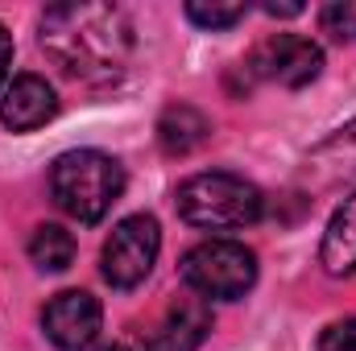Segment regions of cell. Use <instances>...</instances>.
<instances>
[{
  "mask_svg": "<svg viewBox=\"0 0 356 351\" xmlns=\"http://www.w3.org/2000/svg\"><path fill=\"white\" fill-rule=\"evenodd\" d=\"M8 67H13V37H8V29L0 25V91L8 83Z\"/></svg>",
  "mask_w": 356,
  "mask_h": 351,
  "instance_id": "cell-17",
  "label": "cell"
},
{
  "mask_svg": "<svg viewBox=\"0 0 356 351\" xmlns=\"http://www.w3.org/2000/svg\"><path fill=\"white\" fill-rule=\"evenodd\" d=\"M99 323H104V310L99 302L91 298L88 289H63L46 302L42 310V331L54 348L63 351H83L95 343L99 335Z\"/></svg>",
  "mask_w": 356,
  "mask_h": 351,
  "instance_id": "cell-7",
  "label": "cell"
},
{
  "mask_svg": "<svg viewBox=\"0 0 356 351\" xmlns=\"http://www.w3.org/2000/svg\"><path fill=\"white\" fill-rule=\"evenodd\" d=\"M99 351H129V348H120V343H112V348H99Z\"/></svg>",
  "mask_w": 356,
  "mask_h": 351,
  "instance_id": "cell-19",
  "label": "cell"
},
{
  "mask_svg": "<svg viewBox=\"0 0 356 351\" xmlns=\"http://www.w3.org/2000/svg\"><path fill=\"white\" fill-rule=\"evenodd\" d=\"M245 12H249V4H241V0H191L186 4V17L199 25V29H232V25H241L245 21Z\"/></svg>",
  "mask_w": 356,
  "mask_h": 351,
  "instance_id": "cell-14",
  "label": "cell"
},
{
  "mask_svg": "<svg viewBox=\"0 0 356 351\" xmlns=\"http://www.w3.org/2000/svg\"><path fill=\"white\" fill-rule=\"evenodd\" d=\"M162 252V228L154 215H129L112 228V236L104 240V252H99V264H104V281L112 289H137L149 273H154V261Z\"/></svg>",
  "mask_w": 356,
  "mask_h": 351,
  "instance_id": "cell-5",
  "label": "cell"
},
{
  "mask_svg": "<svg viewBox=\"0 0 356 351\" xmlns=\"http://www.w3.org/2000/svg\"><path fill=\"white\" fill-rule=\"evenodd\" d=\"M207 137H211V120L191 103H170L158 120V145L170 157H186V153L203 149Z\"/></svg>",
  "mask_w": 356,
  "mask_h": 351,
  "instance_id": "cell-11",
  "label": "cell"
},
{
  "mask_svg": "<svg viewBox=\"0 0 356 351\" xmlns=\"http://www.w3.org/2000/svg\"><path fill=\"white\" fill-rule=\"evenodd\" d=\"M319 264H323L332 277L356 273V194L344 198V207L332 215V223H327V232H323Z\"/></svg>",
  "mask_w": 356,
  "mask_h": 351,
  "instance_id": "cell-12",
  "label": "cell"
},
{
  "mask_svg": "<svg viewBox=\"0 0 356 351\" xmlns=\"http://www.w3.org/2000/svg\"><path fill=\"white\" fill-rule=\"evenodd\" d=\"M29 261L38 264L42 273H63V268H71V261H75V236H71L67 228H58V223L33 228V236H29Z\"/></svg>",
  "mask_w": 356,
  "mask_h": 351,
  "instance_id": "cell-13",
  "label": "cell"
},
{
  "mask_svg": "<svg viewBox=\"0 0 356 351\" xmlns=\"http://www.w3.org/2000/svg\"><path fill=\"white\" fill-rule=\"evenodd\" d=\"M207 331H211V306L199 293H182L141 331V343L145 351H195L207 339Z\"/></svg>",
  "mask_w": 356,
  "mask_h": 351,
  "instance_id": "cell-8",
  "label": "cell"
},
{
  "mask_svg": "<svg viewBox=\"0 0 356 351\" xmlns=\"http://www.w3.org/2000/svg\"><path fill=\"white\" fill-rule=\"evenodd\" d=\"M182 281L191 285V293L199 298H220V302H236L253 289L257 281V257L253 248L236 244V240H203L182 257Z\"/></svg>",
  "mask_w": 356,
  "mask_h": 351,
  "instance_id": "cell-4",
  "label": "cell"
},
{
  "mask_svg": "<svg viewBox=\"0 0 356 351\" xmlns=\"http://www.w3.org/2000/svg\"><path fill=\"white\" fill-rule=\"evenodd\" d=\"M178 215L191 223V228H203V232H236V228H249L261 219L266 211V198L253 182L236 174H195L178 186L175 194Z\"/></svg>",
  "mask_w": 356,
  "mask_h": 351,
  "instance_id": "cell-3",
  "label": "cell"
},
{
  "mask_svg": "<svg viewBox=\"0 0 356 351\" xmlns=\"http://www.w3.org/2000/svg\"><path fill=\"white\" fill-rule=\"evenodd\" d=\"M54 112H58V95L38 75L13 79L0 95V124L13 128V132H33L46 120H54Z\"/></svg>",
  "mask_w": 356,
  "mask_h": 351,
  "instance_id": "cell-9",
  "label": "cell"
},
{
  "mask_svg": "<svg viewBox=\"0 0 356 351\" xmlns=\"http://www.w3.org/2000/svg\"><path fill=\"white\" fill-rule=\"evenodd\" d=\"M356 174V120H348L344 128H336L327 141H319L307 157V182L315 190H327L336 182Z\"/></svg>",
  "mask_w": 356,
  "mask_h": 351,
  "instance_id": "cell-10",
  "label": "cell"
},
{
  "mask_svg": "<svg viewBox=\"0 0 356 351\" xmlns=\"http://www.w3.org/2000/svg\"><path fill=\"white\" fill-rule=\"evenodd\" d=\"M50 194L71 219L99 223L124 194V170L99 149H71L50 166Z\"/></svg>",
  "mask_w": 356,
  "mask_h": 351,
  "instance_id": "cell-2",
  "label": "cell"
},
{
  "mask_svg": "<svg viewBox=\"0 0 356 351\" xmlns=\"http://www.w3.org/2000/svg\"><path fill=\"white\" fill-rule=\"evenodd\" d=\"M319 351H356V318L332 323V327L319 335Z\"/></svg>",
  "mask_w": 356,
  "mask_h": 351,
  "instance_id": "cell-16",
  "label": "cell"
},
{
  "mask_svg": "<svg viewBox=\"0 0 356 351\" xmlns=\"http://www.w3.org/2000/svg\"><path fill=\"white\" fill-rule=\"evenodd\" d=\"M42 50L63 67V75L108 87L129 71L133 25L116 4H54L42 12Z\"/></svg>",
  "mask_w": 356,
  "mask_h": 351,
  "instance_id": "cell-1",
  "label": "cell"
},
{
  "mask_svg": "<svg viewBox=\"0 0 356 351\" xmlns=\"http://www.w3.org/2000/svg\"><path fill=\"white\" fill-rule=\"evenodd\" d=\"M269 17H298L302 12V4H266Z\"/></svg>",
  "mask_w": 356,
  "mask_h": 351,
  "instance_id": "cell-18",
  "label": "cell"
},
{
  "mask_svg": "<svg viewBox=\"0 0 356 351\" xmlns=\"http://www.w3.org/2000/svg\"><path fill=\"white\" fill-rule=\"evenodd\" d=\"M319 71H323V50L298 33H273L261 46H253V54L245 58L249 79H266L282 87H307L319 79Z\"/></svg>",
  "mask_w": 356,
  "mask_h": 351,
  "instance_id": "cell-6",
  "label": "cell"
},
{
  "mask_svg": "<svg viewBox=\"0 0 356 351\" xmlns=\"http://www.w3.org/2000/svg\"><path fill=\"white\" fill-rule=\"evenodd\" d=\"M323 33L340 37V42H356V0H336L319 12Z\"/></svg>",
  "mask_w": 356,
  "mask_h": 351,
  "instance_id": "cell-15",
  "label": "cell"
}]
</instances>
